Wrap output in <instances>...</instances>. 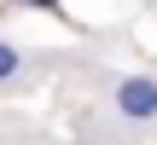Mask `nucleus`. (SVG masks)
Instances as JSON below:
<instances>
[{
	"instance_id": "obj_2",
	"label": "nucleus",
	"mask_w": 157,
	"mask_h": 145,
	"mask_svg": "<svg viewBox=\"0 0 157 145\" xmlns=\"http://www.w3.org/2000/svg\"><path fill=\"white\" fill-rule=\"evenodd\" d=\"M17 70H23V52H17L12 41H0V81H12Z\"/></svg>"
},
{
	"instance_id": "obj_1",
	"label": "nucleus",
	"mask_w": 157,
	"mask_h": 145,
	"mask_svg": "<svg viewBox=\"0 0 157 145\" xmlns=\"http://www.w3.org/2000/svg\"><path fill=\"white\" fill-rule=\"evenodd\" d=\"M117 110L128 122H157V81L151 76H122L117 81Z\"/></svg>"
},
{
	"instance_id": "obj_3",
	"label": "nucleus",
	"mask_w": 157,
	"mask_h": 145,
	"mask_svg": "<svg viewBox=\"0 0 157 145\" xmlns=\"http://www.w3.org/2000/svg\"><path fill=\"white\" fill-rule=\"evenodd\" d=\"M23 6H41V12H52V6H58V0H23Z\"/></svg>"
}]
</instances>
